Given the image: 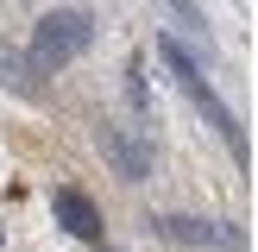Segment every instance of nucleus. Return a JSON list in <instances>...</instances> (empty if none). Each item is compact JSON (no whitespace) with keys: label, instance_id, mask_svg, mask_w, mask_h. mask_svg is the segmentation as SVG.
Masks as SVG:
<instances>
[{"label":"nucleus","instance_id":"1","mask_svg":"<svg viewBox=\"0 0 258 252\" xmlns=\"http://www.w3.org/2000/svg\"><path fill=\"white\" fill-rule=\"evenodd\" d=\"M95 32H101V19H95V7H82V0H70V7H50L44 19H38V32H32V63L38 70H63V63H76L88 44H95Z\"/></svg>","mask_w":258,"mask_h":252},{"label":"nucleus","instance_id":"2","mask_svg":"<svg viewBox=\"0 0 258 252\" xmlns=\"http://www.w3.org/2000/svg\"><path fill=\"white\" fill-rule=\"evenodd\" d=\"M158 50H164V63H170V70H176V82H183V95L196 101L202 113H208V126H214V133H221L227 145L239 151V158H252V151H246V133H239V126H233V107H227V101H221V95H214V88H208V76L196 70V57H189V50L176 44V38H164Z\"/></svg>","mask_w":258,"mask_h":252},{"label":"nucleus","instance_id":"3","mask_svg":"<svg viewBox=\"0 0 258 252\" xmlns=\"http://www.w3.org/2000/svg\"><path fill=\"white\" fill-rule=\"evenodd\" d=\"M50 214H57V227L70 239H101V208L82 189H57V196H50Z\"/></svg>","mask_w":258,"mask_h":252},{"label":"nucleus","instance_id":"4","mask_svg":"<svg viewBox=\"0 0 258 252\" xmlns=\"http://www.w3.org/2000/svg\"><path fill=\"white\" fill-rule=\"evenodd\" d=\"M164 239H176V246H189V239H196V246H246V239L233 233V227H221V221H189V214H164Z\"/></svg>","mask_w":258,"mask_h":252},{"label":"nucleus","instance_id":"5","mask_svg":"<svg viewBox=\"0 0 258 252\" xmlns=\"http://www.w3.org/2000/svg\"><path fill=\"white\" fill-rule=\"evenodd\" d=\"M101 145H107V158L120 164L126 176H145V164H151V151H139V145H126V139H120V126H101Z\"/></svg>","mask_w":258,"mask_h":252},{"label":"nucleus","instance_id":"6","mask_svg":"<svg viewBox=\"0 0 258 252\" xmlns=\"http://www.w3.org/2000/svg\"><path fill=\"white\" fill-rule=\"evenodd\" d=\"M170 7H176V19H183L189 32H196V44L208 50V25H202V7H196V0H170Z\"/></svg>","mask_w":258,"mask_h":252},{"label":"nucleus","instance_id":"7","mask_svg":"<svg viewBox=\"0 0 258 252\" xmlns=\"http://www.w3.org/2000/svg\"><path fill=\"white\" fill-rule=\"evenodd\" d=\"M0 76H13V82L25 88V76H19V63H13V50H7V44H0Z\"/></svg>","mask_w":258,"mask_h":252}]
</instances>
